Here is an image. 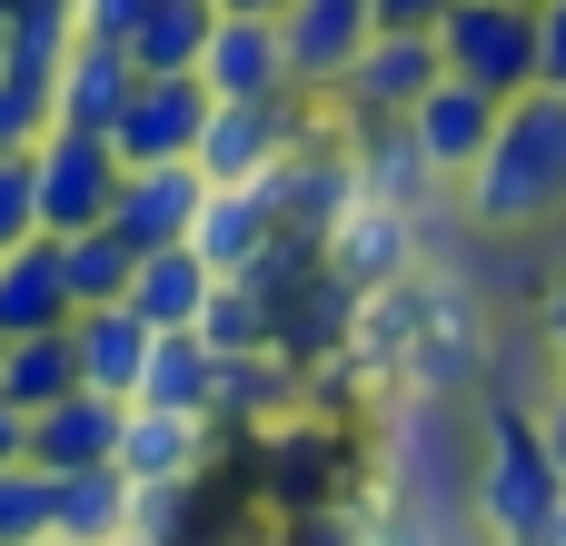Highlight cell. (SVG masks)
<instances>
[{
  "mask_svg": "<svg viewBox=\"0 0 566 546\" xmlns=\"http://www.w3.org/2000/svg\"><path fill=\"white\" fill-rule=\"evenodd\" d=\"M468 189V219L478 229H547L566 209V90H517L507 109H497V139H488V159L458 179Z\"/></svg>",
  "mask_w": 566,
  "mask_h": 546,
  "instance_id": "cell-1",
  "label": "cell"
},
{
  "mask_svg": "<svg viewBox=\"0 0 566 546\" xmlns=\"http://www.w3.org/2000/svg\"><path fill=\"white\" fill-rule=\"evenodd\" d=\"M566 507V468L537 438V408H497L488 418V458H478V527L497 546H527Z\"/></svg>",
  "mask_w": 566,
  "mask_h": 546,
  "instance_id": "cell-2",
  "label": "cell"
},
{
  "mask_svg": "<svg viewBox=\"0 0 566 546\" xmlns=\"http://www.w3.org/2000/svg\"><path fill=\"white\" fill-rule=\"evenodd\" d=\"M438 60L497 99L537 90V0H448L438 10Z\"/></svg>",
  "mask_w": 566,
  "mask_h": 546,
  "instance_id": "cell-3",
  "label": "cell"
},
{
  "mask_svg": "<svg viewBox=\"0 0 566 546\" xmlns=\"http://www.w3.org/2000/svg\"><path fill=\"white\" fill-rule=\"evenodd\" d=\"M30 169H40V229H50V239L99 229V219L119 209V179H129V159L109 149V129H60V119L40 129Z\"/></svg>",
  "mask_w": 566,
  "mask_h": 546,
  "instance_id": "cell-4",
  "label": "cell"
},
{
  "mask_svg": "<svg viewBox=\"0 0 566 546\" xmlns=\"http://www.w3.org/2000/svg\"><path fill=\"white\" fill-rule=\"evenodd\" d=\"M368 40H378V0H289V20H279L289 90L298 99H338V80L358 70Z\"/></svg>",
  "mask_w": 566,
  "mask_h": 546,
  "instance_id": "cell-5",
  "label": "cell"
},
{
  "mask_svg": "<svg viewBox=\"0 0 566 546\" xmlns=\"http://www.w3.org/2000/svg\"><path fill=\"white\" fill-rule=\"evenodd\" d=\"M308 129V99H209V129H199V169L209 179H269Z\"/></svg>",
  "mask_w": 566,
  "mask_h": 546,
  "instance_id": "cell-6",
  "label": "cell"
},
{
  "mask_svg": "<svg viewBox=\"0 0 566 546\" xmlns=\"http://www.w3.org/2000/svg\"><path fill=\"white\" fill-rule=\"evenodd\" d=\"M199 129H209V80H199V70H169V80H139V90H129V109L109 119V149H119L129 169H149V159H199Z\"/></svg>",
  "mask_w": 566,
  "mask_h": 546,
  "instance_id": "cell-7",
  "label": "cell"
},
{
  "mask_svg": "<svg viewBox=\"0 0 566 546\" xmlns=\"http://www.w3.org/2000/svg\"><path fill=\"white\" fill-rule=\"evenodd\" d=\"M438 80H448L438 30H378V40L358 50V70L338 80V99H348V119H408Z\"/></svg>",
  "mask_w": 566,
  "mask_h": 546,
  "instance_id": "cell-8",
  "label": "cell"
},
{
  "mask_svg": "<svg viewBox=\"0 0 566 546\" xmlns=\"http://www.w3.org/2000/svg\"><path fill=\"white\" fill-rule=\"evenodd\" d=\"M328 269L368 298V288H398L418 269V209H388V199H348V219L328 229Z\"/></svg>",
  "mask_w": 566,
  "mask_h": 546,
  "instance_id": "cell-9",
  "label": "cell"
},
{
  "mask_svg": "<svg viewBox=\"0 0 566 546\" xmlns=\"http://www.w3.org/2000/svg\"><path fill=\"white\" fill-rule=\"evenodd\" d=\"M497 109H507L497 90H478V80H458V70H448V80L408 109V129H418V149H428V169H438V179H468V169L488 159V139H497Z\"/></svg>",
  "mask_w": 566,
  "mask_h": 546,
  "instance_id": "cell-10",
  "label": "cell"
},
{
  "mask_svg": "<svg viewBox=\"0 0 566 546\" xmlns=\"http://www.w3.org/2000/svg\"><path fill=\"white\" fill-rule=\"evenodd\" d=\"M199 199H209V169H199V159H149V169H129V179H119L109 229H119V239H139V249H179V239H189V219H199Z\"/></svg>",
  "mask_w": 566,
  "mask_h": 546,
  "instance_id": "cell-11",
  "label": "cell"
},
{
  "mask_svg": "<svg viewBox=\"0 0 566 546\" xmlns=\"http://www.w3.org/2000/svg\"><path fill=\"white\" fill-rule=\"evenodd\" d=\"M199 80H209V99H298L279 20H219L209 50H199Z\"/></svg>",
  "mask_w": 566,
  "mask_h": 546,
  "instance_id": "cell-12",
  "label": "cell"
},
{
  "mask_svg": "<svg viewBox=\"0 0 566 546\" xmlns=\"http://www.w3.org/2000/svg\"><path fill=\"white\" fill-rule=\"evenodd\" d=\"M129 90H139V60L119 40H70V60L50 80V119L60 129H109L129 109Z\"/></svg>",
  "mask_w": 566,
  "mask_h": 546,
  "instance_id": "cell-13",
  "label": "cell"
},
{
  "mask_svg": "<svg viewBox=\"0 0 566 546\" xmlns=\"http://www.w3.org/2000/svg\"><path fill=\"white\" fill-rule=\"evenodd\" d=\"M269 239H279V219H269L259 179H209V199H199V219H189V249H199L219 279H249Z\"/></svg>",
  "mask_w": 566,
  "mask_h": 546,
  "instance_id": "cell-14",
  "label": "cell"
},
{
  "mask_svg": "<svg viewBox=\"0 0 566 546\" xmlns=\"http://www.w3.org/2000/svg\"><path fill=\"white\" fill-rule=\"evenodd\" d=\"M119 398H99V388H70L60 408H40L30 418V468H50V477H70V468H109L119 458Z\"/></svg>",
  "mask_w": 566,
  "mask_h": 546,
  "instance_id": "cell-15",
  "label": "cell"
},
{
  "mask_svg": "<svg viewBox=\"0 0 566 546\" xmlns=\"http://www.w3.org/2000/svg\"><path fill=\"white\" fill-rule=\"evenodd\" d=\"M209 458V418H179V408H129L119 418V477L129 487H189Z\"/></svg>",
  "mask_w": 566,
  "mask_h": 546,
  "instance_id": "cell-16",
  "label": "cell"
},
{
  "mask_svg": "<svg viewBox=\"0 0 566 546\" xmlns=\"http://www.w3.org/2000/svg\"><path fill=\"white\" fill-rule=\"evenodd\" d=\"M70 318H80V298L60 279V239L40 229V239L0 249V338H40V328H70Z\"/></svg>",
  "mask_w": 566,
  "mask_h": 546,
  "instance_id": "cell-17",
  "label": "cell"
},
{
  "mask_svg": "<svg viewBox=\"0 0 566 546\" xmlns=\"http://www.w3.org/2000/svg\"><path fill=\"white\" fill-rule=\"evenodd\" d=\"M149 338H159V328H149L129 298H119V308H80V318H70L80 388H99V398H119V408H129V398H139V368H149Z\"/></svg>",
  "mask_w": 566,
  "mask_h": 546,
  "instance_id": "cell-18",
  "label": "cell"
},
{
  "mask_svg": "<svg viewBox=\"0 0 566 546\" xmlns=\"http://www.w3.org/2000/svg\"><path fill=\"white\" fill-rule=\"evenodd\" d=\"M129 408H179V418H209V428H219V348H209L199 328H159Z\"/></svg>",
  "mask_w": 566,
  "mask_h": 546,
  "instance_id": "cell-19",
  "label": "cell"
},
{
  "mask_svg": "<svg viewBox=\"0 0 566 546\" xmlns=\"http://www.w3.org/2000/svg\"><path fill=\"white\" fill-rule=\"evenodd\" d=\"M70 40H80L70 0H10V10H0V80H10V90H30V99L50 109V80H60Z\"/></svg>",
  "mask_w": 566,
  "mask_h": 546,
  "instance_id": "cell-20",
  "label": "cell"
},
{
  "mask_svg": "<svg viewBox=\"0 0 566 546\" xmlns=\"http://www.w3.org/2000/svg\"><path fill=\"white\" fill-rule=\"evenodd\" d=\"M348 159H358V189L388 199V209H428V189H438L408 119H348Z\"/></svg>",
  "mask_w": 566,
  "mask_h": 546,
  "instance_id": "cell-21",
  "label": "cell"
},
{
  "mask_svg": "<svg viewBox=\"0 0 566 546\" xmlns=\"http://www.w3.org/2000/svg\"><path fill=\"white\" fill-rule=\"evenodd\" d=\"M209 288H219V269L179 239V249H139V279H129V308L149 318V328H199V308H209Z\"/></svg>",
  "mask_w": 566,
  "mask_h": 546,
  "instance_id": "cell-22",
  "label": "cell"
},
{
  "mask_svg": "<svg viewBox=\"0 0 566 546\" xmlns=\"http://www.w3.org/2000/svg\"><path fill=\"white\" fill-rule=\"evenodd\" d=\"M129 517H139V487H129L119 468H70V477H60V497H50V527H60L70 546L129 537Z\"/></svg>",
  "mask_w": 566,
  "mask_h": 546,
  "instance_id": "cell-23",
  "label": "cell"
},
{
  "mask_svg": "<svg viewBox=\"0 0 566 546\" xmlns=\"http://www.w3.org/2000/svg\"><path fill=\"white\" fill-rule=\"evenodd\" d=\"M70 388H80V348H70V328H40V338H0V398H10L20 418L60 408Z\"/></svg>",
  "mask_w": 566,
  "mask_h": 546,
  "instance_id": "cell-24",
  "label": "cell"
},
{
  "mask_svg": "<svg viewBox=\"0 0 566 546\" xmlns=\"http://www.w3.org/2000/svg\"><path fill=\"white\" fill-rule=\"evenodd\" d=\"M209 30H219V0H149L139 30H129L119 50L139 60V80H169V70H199Z\"/></svg>",
  "mask_w": 566,
  "mask_h": 546,
  "instance_id": "cell-25",
  "label": "cell"
},
{
  "mask_svg": "<svg viewBox=\"0 0 566 546\" xmlns=\"http://www.w3.org/2000/svg\"><path fill=\"white\" fill-rule=\"evenodd\" d=\"M60 279H70L80 308H119L129 279H139V239H119L109 219H99V229H70V239H60Z\"/></svg>",
  "mask_w": 566,
  "mask_h": 546,
  "instance_id": "cell-26",
  "label": "cell"
},
{
  "mask_svg": "<svg viewBox=\"0 0 566 546\" xmlns=\"http://www.w3.org/2000/svg\"><path fill=\"white\" fill-rule=\"evenodd\" d=\"M199 338H209L219 358H249V348H279V318H269V298H259L249 279H219L209 308H199Z\"/></svg>",
  "mask_w": 566,
  "mask_h": 546,
  "instance_id": "cell-27",
  "label": "cell"
},
{
  "mask_svg": "<svg viewBox=\"0 0 566 546\" xmlns=\"http://www.w3.org/2000/svg\"><path fill=\"white\" fill-rule=\"evenodd\" d=\"M50 497H60V477L50 468H0V546H20V537H50Z\"/></svg>",
  "mask_w": 566,
  "mask_h": 546,
  "instance_id": "cell-28",
  "label": "cell"
},
{
  "mask_svg": "<svg viewBox=\"0 0 566 546\" xmlns=\"http://www.w3.org/2000/svg\"><path fill=\"white\" fill-rule=\"evenodd\" d=\"M20 239H40V169H30V149L0 159V249H20Z\"/></svg>",
  "mask_w": 566,
  "mask_h": 546,
  "instance_id": "cell-29",
  "label": "cell"
},
{
  "mask_svg": "<svg viewBox=\"0 0 566 546\" xmlns=\"http://www.w3.org/2000/svg\"><path fill=\"white\" fill-rule=\"evenodd\" d=\"M40 129H50V109H40L30 90L0 80V159H10V149H40Z\"/></svg>",
  "mask_w": 566,
  "mask_h": 546,
  "instance_id": "cell-30",
  "label": "cell"
},
{
  "mask_svg": "<svg viewBox=\"0 0 566 546\" xmlns=\"http://www.w3.org/2000/svg\"><path fill=\"white\" fill-rule=\"evenodd\" d=\"M139 10H149V0H70L80 40H129V30H139Z\"/></svg>",
  "mask_w": 566,
  "mask_h": 546,
  "instance_id": "cell-31",
  "label": "cell"
},
{
  "mask_svg": "<svg viewBox=\"0 0 566 546\" xmlns=\"http://www.w3.org/2000/svg\"><path fill=\"white\" fill-rule=\"evenodd\" d=\"M537 80L566 90V0H537Z\"/></svg>",
  "mask_w": 566,
  "mask_h": 546,
  "instance_id": "cell-32",
  "label": "cell"
},
{
  "mask_svg": "<svg viewBox=\"0 0 566 546\" xmlns=\"http://www.w3.org/2000/svg\"><path fill=\"white\" fill-rule=\"evenodd\" d=\"M537 338H547V368L566 378V279L547 288V308H537Z\"/></svg>",
  "mask_w": 566,
  "mask_h": 546,
  "instance_id": "cell-33",
  "label": "cell"
},
{
  "mask_svg": "<svg viewBox=\"0 0 566 546\" xmlns=\"http://www.w3.org/2000/svg\"><path fill=\"white\" fill-rule=\"evenodd\" d=\"M358 546H448V537H438V527H418V517H378Z\"/></svg>",
  "mask_w": 566,
  "mask_h": 546,
  "instance_id": "cell-34",
  "label": "cell"
},
{
  "mask_svg": "<svg viewBox=\"0 0 566 546\" xmlns=\"http://www.w3.org/2000/svg\"><path fill=\"white\" fill-rule=\"evenodd\" d=\"M448 0H378V30H438Z\"/></svg>",
  "mask_w": 566,
  "mask_h": 546,
  "instance_id": "cell-35",
  "label": "cell"
},
{
  "mask_svg": "<svg viewBox=\"0 0 566 546\" xmlns=\"http://www.w3.org/2000/svg\"><path fill=\"white\" fill-rule=\"evenodd\" d=\"M20 458H30V418L0 398V468H20Z\"/></svg>",
  "mask_w": 566,
  "mask_h": 546,
  "instance_id": "cell-36",
  "label": "cell"
},
{
  "mask_svg": "<svg viewBox=\"0 0 566 546\" xmlns=\"http://www.w3.org/2000/svg\"><path fill=\"white\" fill-rule=\"evenodd\" d=\"M537 438H547V458H557V468H566V378H557V398L537 408Z\"/></svg>",
  "mask_w": 566,
  "mask_h": 546,
  "instance_id": "cell-37",
  "label": "cell"
},
{
  "mask_svg": "<svg viewBox=\"0 0 566 546\" xmlns=\"http://www.w3.org/2000/svg\"><path fill=\"white\" fill-rule=\"evenodd\" d=\"M219 20H289V0H219Z\"/></svg>",
  "mask_w": 566,
  "mask_h": 546,
  "instance_id": "cell-38",
  "label": "cell"
},
{
  "mask_svg": "<svg viewBox=\"0 0 566 546\" xmlns=\"http://www.w3.org/2000/svg\"><path fill=\"white\" fill-rule=\"evenodd\" d=\"M109 546H159V537H139V527H129V537H109Z\"/></svg>",
  "mask_w": 566,
  "mask_h": 546,
  "instance_id": "cell-39",
  "label": "cell"
},
{
  "mask_svg": "<svg viewBox=\"0 0 566 546\" xmlns=\"http://www.w3.org/2000/svg\"><path fill=\"white\" fill-rule=\"evenodd\" d=\"M20 546H70V537H60V527H50V537H20Z\"/></svg>",
  "mask_w": 566,
  "mask_h": 546,
  "instance_id": "cell-40",
  "label": "cell"
},
{
  "mask_svg": "<svg viewBox=\"0 0 566 546\" xmlns=\"http://www.w3.org/2000/svg\"><path fill=\"white\" fill-rule=\"evenodd\" d=\"M0 10H10V0H0Z\"/></svg>",
  "mask_w": 566,
  "mask_h": 546,
  "instance_id": "cell-41",
  "label": "cell"
}]
</instances>
